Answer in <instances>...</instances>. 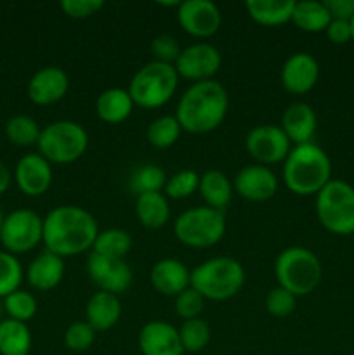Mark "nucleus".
I'll return each instance as SVG.
<instances>
[{"mask_svg": "<svg viewBox=\"0 0 354 355\" xmlns=\"http://www.w3.org/2000/svg\"><path fill=\"white\" fill-rule=\"evenodd\" d=\"M3 217H6V215L2 214V210H0V232H2V224H3Z\"/></svg>", "mask_w": 354, "mask_h": 355, "instance_id": "obj_49", "label": "nucleus"}, {"mask_svg": "<svg viewBox=\"0 0 354 355\" xmlns=\"http://www.w3.org/2000/svg\"><path fill=\"white\" fill-rule=\"evenodd\" d=\"M158 6H162V7H179L180 6V2L179 0H172V2H162V0H160L158 2Z\"/></svg>", "mask_w": 354, "mask_h": 355, "instance_id": "obj_46", "label": "nucleus"}, {"mask_svg": "<svg viewBox=\"0 0 354 355\" xmlns=\"http://www.w3.org/2000/svg\"><path fill=\"white\" fill-rule=\"evenodd\" d=\"M316 128H318V118L309 104L294 103L281 114V130L295 146L311 142Z\"/></svg>", "mask_w": 354, "mask_h": 355, "instance_id": "obj_22", "label": "nucleus"}, {"mask_svg": "<svg viewBox=\"0 0 354 355\" xmlns=\"http://www.w3.org/2000/svg\"><path fill=\"white\" fill-rule=\"evenodd\" d=\"M44 239V218L30 208H17L3 217L0 243L12 255H23L37 248Z\"/></svg>", "mask_w": 354, "mask_h": 355, "instance_id": "obj_10", "label": "nucleus"}, {"mask_svg": "<svg viewBox=\"0 0 354 355\" xmlns=\"http://www.w3.org/2000/svg\"><path fill=\"white\" fill-rule=\"evenodd\" d=\"M351 33H353V44H354V16L351 19Z\"/></svg>", "mask_w": 354, "mask_h": 355, "instance_id": "obj_48", "label": "nucleus"}, {"mask_svg": "<svg viewBox=\"0 0 354 355\" xmlns=\"http://www.w3.org/2000/svg\"><path fill=\"white\" fill-rule=\"evenodd\" d=\"M134 101L125 89H106L97 96L96 113L101 121L108 125H118L127 120L134 111Z\"/></svg>", "mask_w": 354, "mask_h": 355, "instance_id": "obj_24", "label": "nucleus"}, {"mask_svg": "<svg viewBox=\"0 0 354 355\" xmlns=\"http://www.w3.org/2000/svg\"><path fill=\"white\" fill-rule=\"evenodd\" d=\"M351 355H354V354H351Z\"/></svg>", "mask_w": 354, "mask_h": 355, "instance_id": "obj_50", "label": "nucleus"}, {"mask_svg": "<svg viewBox=\"0 0 354 355\" xmlns=\"http://www.w3.org/2000/svg\"><path fill=\"white\" fill-rule=\"evenodd\" d=\"M177 21L187 35L210 38L221 30V9L210 0H184L177 7Z\"/></svg>", "mask_w": 354, "mask_h": 355, "instance_id": "obj_14", "label": "nucleus"}, {"mask_svg": "<svg viewBox=\"0 0 354 355\" xmlns=\"http://www.w3.org/2000/svg\"><path fill=\"white\" fill-rule=\"evenodd\" d=\"M3 311L9 319L19 322H28L37 315L38 305L37 298L30 293V291L17 290L14 293H10L9 297L3 298Z\"/></svg>", "mask_w": 354, "mask_h": 355, "instance_id": "obj_36", "label": "nucleus"}, {"mask_svg": "<svg viewBox=\"0 0 354 355\" xmlns=\"http://www.w3.org/2000/svg\"><path fill=\"white\" fill-rule=\"evenodd\" d=\"M87 274L99 291L113 293L117 297L128 291L134 279L130 266L125 260L108 259L94 252H90L87 260Z\"/></svg>", "mask_w": 354, "mask_h": 355, "instance_id": "obj_13", "label": "nucleus"}, {"mask_svg": "<svg viewBox=\"0 0 354 355\" xmlns=\"http://www.w3.org/2000/svg\"><path fill=\"white\" fill-rule=\"evenodd\" d=\"M229 110L226 87L217 80L191 83L177 103L174 116L187 134H208L222 125Z\"/></svg>", "mask_w": 354, "mask_h": 355, "instance_id": "obj_2", "label": "nucleus"}, {"mask_svg": "<svg viewBox=\"0 0 354 355\" xmlns=\"http://www.w3.org/2000/svg\"><path fill=\"white\" fill-rule=\"evenodd\" d=\"M233 189L239 198L252 203H262L278 193V177L269 166L246 165L236 173Z\"/></svg>", "mask_w": 354, "mask_h": 355, "instance_id": "obj_16", "label": "nucleus"}, {"mask_svg": "<svg viewBox=\"0 0 354 355\" xmlns=\"http://www.w3.org/2000/svg\"><path fill=\"white\" fill-rule=\"evenodd\" d=\"M295 307H297V297L287 291L285 288L276 286L267 293L266 297V309L269 315L276 319L288 318L294 314Z\"/></svg>", "mask_w": 354, "mask_h": 355, "instance_id": "obj_40", "label": "nucleus"}, {"mask_svg": "<svg viewBox=\"0 0 354 355\" xmlns=\"http://www.w3.org/2000/svg\"><path fill=\"white\" fill-rule=\"evenodd\" d=\"M10 182H12V173H10V170L7 168L6 163L0 162V196L9 189Z\"/></svg>", "mask_w": 354, "mask_h": 355, "instance_id": "obj_45", "label": "nucleus"}, {"mask_svg": "<svg viewBox=\"0 0 354 355\" xmlns=\"http://www.w3.org/2000/svg\"><path fill=\"white\" fill-rule=\"evenodd\" d=\"M135 217L142 227L162 229L170 218V205L163 193H146L135 198Z\"/></svg>", "mask_w": 354, "mask_h": 355, "instance_id": "obj_27", "label": "nucleus"}, {"mask_svg": "<svg viewBox=\"0 0 354 355\" xmlns=\"http://www.w3.org/2000/svg\"><path fill=\"white\" fill-rule=\"evenodd\" d=\"M31 331L26 322L6 318L0 322V355H30Z\"/></svg>", "mask_w": 354, "mask_h": 355, "instance_id": "obj_29", "label": "nucleus"}, {"mask_svg": "<svg viewBox=\"0 0 354 355\" xmlns=\"http://www.w3.org/2000/svg\"><path fill=\"white\" fill-rule=\"evenodd\" d=\"M121 318V302L117 295L97 291L85 305V321L97 331H108Z\"/></svg>", "mask_w": 354, "mask_h": 355, "instance_id": "obj_23", "label": "nucleus"}, {"mask_svg": "<svg viewBox=\"0 0 354 355\" xmlns=\"http://www.w3.org/2000/svg\"><path fill=\"white\" fill-rule=\"evenodd\" d=\"M246 153L257 162V165H276L285 162L292 149V142L276 125H257L246 134Z\"/></svg>", "mask_w": 354, "mask_h": 355, "instance_id": "obj_11", "label": "nucleus"}, {"mask_svg": "<svg viewBox=\"0 0 354 355\" xmlns=\"http://www.w3.org/2000/svg\"><path fill=\"white\" fill-rule=\"evenodd\" d=\"M332 16L326 9L325 2L316 0H302L295 2L294 12H292V23L302 31L307 33H321L328 28Z\"/></svg>", "mask_w": 354, "mask_h": 355, "instance_id": "obj_28", "label": "nucleus"}, {"mask_svg": "<svg viewBox=\"0 0 354 355\" xmlns=\"http://www.w3.org/2000/svg\"><path fill=\"white\" fill-rule=\"evenodd\" d=\"M180 128L179 121L172 114H163V116L155 118L149 123L148 130H146V137L148 142L156 149H169L179 141L180 137Z\"/></svg>", "mask_w": 354, "mask_h": 355, "instance_id": "obj_32", "label": "nucleus"}, {"mask_svg": "<svg viewBox=\"0 0 354 355\" xmlns=\"http://www.w3.org/2000/svg\"><path fill=\"white\" fill-rule=\"evenodd\" d=\"M52 165L38 153L21 156L14 168V182L17 189L30 198L42 196L52 186Z\"/></svg>", "mask_w": 354, "mask_h": 355, "instance_id": "obj_15", "label": "nucleus"}, {"mask_svg": "<svg viewBox=\"0 0 354 355\" xmlns=\"http://www.w3.org/2000/svg\"><path fill=\"white\" fill-rule=\"evenodd\" d=\"M281 85L292 96L311 92L319 78V64L309 52H295L281 66Z\"/></svg>", "mask_w": 354, "mask_h": 355, "instance_id": "obj_17", "label": "nucleus"}, {"mask_svg": "<svg viewBox=\"0 0 354 355\" xmlns=\"http://www.w3.org/2000/svg\"><path fill=\"white\" fill-rule=\"evenodd\" d=\"M295 0H248L245 9L260 26L276 28L292 21Z\"/></svg>", "mask_w": 354, "mask_h": 355, "instance_id": "obj_26", "label": "nucleus"}, {"mask_svg": "<svg viewBox=\"0 0 354 355\" xmlns=\"http://www.w3.org/2000/svg\"><path fill=\"white\" fill-rule=\"evenodd\" d=\"M198 184H200V175L196 172L180 170V172L174 173L170 179H167L163 194L167 196V200H186L191 194L196 193Z\"/></svg>", "mask_w": 354, "mask_h": 355, "instance_id": "obj_37", "label": "nucleus"}, {"mask_svg": "<svg viewBox=\"0 0 354 355\" xmlns=\"http://www.w3.org/2000/svg\"><path fill=\"white\" fill-rule=\"evenodd\" d=\"M177 85L179 75L172 64L149 61L135 71L127 90L137 107L158 110L176 96Z\"/></svg>", "mask_w": 354, "mask_h": 355, "instance_id": "obj_6", "label": "nucleus"}, {"mask_svg": "<svg viewBox=\"0 0 354 355\" xmlns=\"http://www.w3.org/2000/svg\"><path fill=\"white\" fill-rule=\"evenodd\" d=\"M149 283L160 295L176 298L191 286V270L180 260L162 259L151 267Z\"/></svg>", "mask_w": 354, "mask_h": 355, "instance_id": "obj_20", "label": "nucleus"}, {"mask_svg": "<svg viewBox=\"0 0 354 355\" xmlns=\"http://www.w3.org/2000/svg\"><path fill=\"white\" fill-rule=\"evenodd\" d=\"M332 19L351 21L354 16V0H325Z\"/></svg>", "mask_w": 354, "mask_h": 355, "instance_id": "obj_44", "label": "nucleus"}, {"mask_svg": "<svg viewBox=\"0 0 354 355\" xmlns=\"http://www.w3.org/2000/svg\"><path fill=\"white\" fill-rule=\"evenodd\" d=\"M233 191V182L221 170H208L200 175L198 193L205 201V207L224 211V208L231 203Z\"/></svg>", "mask_w": 354, "mask_h": 355, "instance_id": "obj_25", "label": "nucleus"}, {"mask_svg": "<svg viewBox=\"0 0 354 355\" xmlns=\"http://www.w3.org/2000/svg\"><path fill=\"white\" fill-rule=\"evenodd\" d=\"M40 134V125L26 114H16V116L9 118L6 123V137L9 139V142H12L14 146H19V148L37 146Z\"/></svg>", "mask_w": 354, "mask_h": 355, "instance_id": "obj_33", "label": "nucleus"}, {"mask_svg": "<svg viewBox=\"0 0 354 355\" xmlns=\"http://www.w3.org/2000/svg\"><path fill=\"white\" fill-rule=\"evenodd\" d=\"M205 302L207 300L194 288L189 286L174 298V311L180 319L189 321V319L200 318L201 312L205 311Z\"/></svg>", "mask_w": 354, "mask_h": 355, "instance_id": "obj_39", "label": "nucleus"}, {"mask_svg": "<svg viewBox=\"0 0 354 355\" xmlns=\"http://www.w3.org/2000/svg\"><path fill=\"white\" fill-rule=\"evenodd\" d=\"M65 272V259L44 250V252L38 253V255L31 260L26 272H24V277H26V283L30 284L33 290L51 291L61 284Z\"/></svg>", "mask_w": 354, "mask_h": 355, "instance_id": "obj_21", "label": "nucleus"}, {"mask_svg": "<svg viewBox=\"0 0 354 355\" xmlns=\"http://www.w3.org/2000/svg\"><path fill=\"white\" fill-rule=\"evenodd\" d=\"M278 286L295 297H307L318 288L323 277V267L314 252L304 246H288L274 262Z\"/></svg>", "mask_w": 354, "mask_h": 355, "instance_id": "obj_5", "label": "nucleus"}, {"mask_svg": "<svg viewBox=\"0 0 354 355\" xmlns=\"http://www.w3.org/2000/svg\"><path fill=\"white\" fill-rule=\"evenodd\" d=\"M24 279V270L19 259L12 253L2 250L0 252V300L21 288Z\"/></svg>", "mask_w": 354, "mask_h": 355, "instance_id": "obj_34", "label": "nucleus"}, {"mask_svg": "<svg viewBox=\"0 0 354 355\" xmlns=\"http://www.w3.org/2000/svg\"><path fill=\"white\" fill-rule=\"evenodd\" d=\"M62 14L71 19H87L99 12L104 7L103 0H61Z\"/></svg>", "mask_w": 354, "mask_h": 355, "instance_id": "obj_42", "label": "nucleus"}, {"mask_svg": "<svg viewBox=\"0 0 354 355\" xmlns=\"http://www.w3.org/2000/svg\"><path fill=\"white\" fill-rule=\"evenodd\" d=\"M137 345L142 355H183L179 329L163 321H149L141 328Z\"/></svg>", "mask_w": 354, "mask_h": 355, "instance_id": "obj_19", "label": "nucleus"}, {"mask_svg": "<svg viewBox=\"0 0 354 355\" xmlns=\"http://www.w3.org/2000/svg\"><path fill=\"white\" fill-rule=\"evenodd\" d=\"M132 250V236L124 229L111 227L106 231H99L92 252L108 259H121L128 255Z\"/></svg>", "mask_w": 354, "mask_h": 355, "instance_id": "obj_30", "label": "nucleus"}, {"mask_svg": "<svg viewBox=\"0 0 354 355\" xmlns=\"http://www.w3.org/2000/svg\"><path fill=\"white\" fill-rule=\"evenodd\" d=\"M316 217L332 234H354V187L346 180H330L316 194Z\"/></svg>", "mask_w": 354, "mask_h": 355, "instance_id": "obj_8", "label": "nucleus"}, {"mask_svg": "<svg viewBox=\"0 0 354 355\" xmlns=\"http://www.w3.org/2000/svg\"><path fill=\"white\" fill-rule=\"evenodd\" d=\"M167 173L155 163H144L130 173L128 187L135 196L146 193H162L165 189Z\"/></svg>", "mask_w": 354, "mask_h": 355, "instance_id": "obj_31", "label": "nucleus"}, {"mask_svg": "<svg viewBox=\"0 0 354 355\" xmlns=\"http://www.w3.org/2000/svg\"><path fill=\"white\" fill-rule=\"evenodd\" d=\"M326 37L332 44L344 45L347 42H353V33H351V21L342 19H332L328 28L325 30Z\"/></svg>", "mask_w": 354, "mask_h": 355, "instance_id": "obj_43", "label": "nucleus"}, {"mask_svg": "<svg viewBox=\"0 0 354 355\" xmlns=\"http://www.w3.org/2000/svg\"><path fill=\"white\" fill-rule=\"evenodd\" d=\"M99 227L97 220L85 208L75 205L56 207L44 217L45 250L61 259L76 257L80 253L92 252Z\"/></svg>", "mask_w": 354, "mask_h": 355, "instance_id": "obj_1", "label": "nucleus"}, {"mask_svg": "<svg viewBox=\"0 0 354 355\" xmlns=\"http://www.w3.org/2000/svg\"><path fill=\"white\" fill-rule=\"evenodd\" d=\"M179 338L184 352H201L210 342V326L201 318L184 321L179 328Z\"/></svg>", "mask_w": 354, "mask_h": 355, "instance_id": "obj_35", "label": "nucleus"}, {"mask_svg": "<svg viewBox=\"0 0 354 355\" xmlns=\"http://www.w3.org/2000/svg\"><path fill=\"white\" fill-rule=\"evenodd\" d=\"M245 279V269L233 257H214L191 270V288L205 300L212 302H226L236 297Z\"/></svg>", "mask_w": 354, "mask_h": 355, "instance_id": "obj_4", "label": "nucleus"}, {"mask_svg": "<svg viewBox=\"0 0 354 355\" xmlns=\"http://www.w3.org/2000/svg\"><path fill=\"white\" fill-rule=\"evenodd\" d=\"M96 342V329L87 321H76L65 331V345L71 352H85Z\"/></svg>", "mask_w": 354, "mask_h": 355, "instance_id": "obj_38", "label": "nucleus"}, {"mask_svg": "<svg viewBox=\"0 0 354 355\" xmlns=\"http://www.w3.org/2000/svg\"><path fill=\"white\" fill-rule=\"evenodd\" d=\"M221 64L222 55L219 49L207 42H200V44L187 45L186 49H183L174 68L179 78L198 83L214 80L215 73L221 69Z\"/></svg>", "mask_w": 354, "mask_h": 355, "instance_id": "obj_12", "label": "nucleus"}, {"mask_svg": "<svg viewBox=\"0 0 354 355\" xmlns=\"http://www.w3.org/2000/svg\"><path fill=\"white\" fill-rule=\"evenodd\" d=\"M69 78L58 66H45L30 78L26 87L28 99L37 106H51L68 94Z\"/></svg>", "mask_w": 354, "mask_h": 355, "instance_id": "obj_18", "label": "nucleus"}, {"mask_svg": "<svg viewBox=\"0 0 354 355\" xmlns=\"http://www.w3.org/2000/svg\"><path fill=\"white\" fill-rule=\"evenodd\" d=\"M177 241L189 248L203 250L217 245L226 234V217L210 207H194L183 211L174 222Z\"/></svg>", "mask_w": 354, "mask_h": 355, "instance_id": "obj_9", "label": "nucleus"}, {"mask_svg": "<svg viewBox=\"0 0 354 355\" xmlns=\"http://www.w3.org/2000/svg\"><path fill=\"white\" fill-rule=\"evenodd\" d=\"M180 45L172 35H158V37L153 38L151 42V54L155 55L153 61H158V62H165V64H176L177 58L180 54Z\"/></svg>", "mask_w": 354, "mask_h": 355, "instance_id": "obj_41", "label": "nucleus"}, {"mask_svg": "<svg viewBox=\"0 0 354 355\" xmlns=\"http://www.w3.org/2000/svg\"><path fill=\"white\" fill-rule=\"evenodd\" d=\"M37 148L38 155L44 156L51 165H68L85 155L89 134L76 121H52L42 128Z\"/></svg>", "mask_w": 354, "mask_h": 355, "instance_id": "obj_7", "label": "nucleus"}, {"mask_svg": "<svg viewBox=\"0 0 354 355\" xmlns=\"http://www.w3.org/2000/svg\"><path fill=\"white\" fill-rule=\"evenodd\" d=\"M6 318L7 315H6V311H3V302L0 300V322H2Z\"/></svg>", "mask_w": 354, "mask_h": 355, "instance_id": "obj_47", "label": "nucleus"}, {"mask_svg": "<svg viewBox=\"0 0 354 355\" xmlns=\"http://www.w3.org/2000/svg\"><path fill=\"white\" fill-rule=\"evenodd\" d=\"M332 180V162L314 142L295 146L283 162V182L297 196L318 194Z\"/></svg>", "mask_w": 354, "mask_h": 355, "instance_id": "obj_3", "label": "nucleus"}]
</instances>
